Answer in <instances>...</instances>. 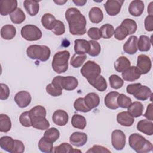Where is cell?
Wrapping results in <instances>:
<instances>
[{
    "label": "cell",
    "instance_id": "obj_1",
    "mask_svg": "<svg viewBox=\"0 0 153 153\" xmlns=\"http://www.w3.org/2000/svg\"><path fill=\"white\" fill-rule=\"evenodd\" d=\"M65 18L72 35H83L86 33V19L78 9L72 7L66 10Z\"/></svg>",
    "mask_w": 153,
    "mask_h": 153
},
{
    "label": "cell",
    "instance_id": "obj_2",
    "mask_svg": "<svg viewBox=\"0 0 153 153\" xmlns=\"http://www.w3.org/2000/svg\"><path fill=\"white\" fill-rule=\"evenodd\" d=\"M130 146L137 153H147L152 151L151 142L138 133L131 134L128 138Z\"/></svg>",
    "mask_w": 153,
    "mask_h": 153
},
{
    "label": "cell",
    "instance_id": "obj_3",
    "mask_svg": "<svg viewBox=\"0 0 153 153\" xmlns=\"http://www.w3.org/2000/svg\"><path fill=\"white\" fill-rule=\"evenodd\" d=\"M50 49L48 46L41 45H31L26 50L27 56L31 59L45 62L50 57Z\"/></svg>",
    "mask_w": 153,
    "mask_h": 153
},
{
    "label": "cell",
    "instance_id": "obj_4",
    "mask_svg": "<svg viewBox=\"0 0 153 153\" xmlns=\"http://www.w3.org/2000/svg\"><path fill=\"white\" fill-rule=\"evenodd\" d=\"M70 57V53L67 50H63L56 53L52 60V68L57 74L65 72L68 69V60Z\"/></svg>",
    "mask_w": 153,
    "mask_h": 153
},
{
    "label": "cell",
    "instance_id": "obj_5",
    "mask_svg": "<svg viewBox=\"0 0 153 153\" xmlns=\"http://www.w3.org/2000/svg\"><path fill=\"white\" fill-rule=\"evenodd\" d=\"M51 84L56 88L60 90L72 91L75 90L78 85V79L73 76H56L51 82Z\"/></svg>",
    "mask_w": 153,
    "mask_h": 153
},
{
    "label": "cell",
    "instance_id": "obj_6",
    "mask_svg": "<svg viewBox=\"0 0 153 153\" xmlns=\"http://www.w3.org/2000/svg\"><path fill=\"white\" fill-rule=\"evenodd\" d=\"M20 33L25 39L29 41L39 40L42 35L39 28L33 25H26L22 27Z\"/></svg>",
    "mask_w": 153,
    "mask_h": 153
},
{
    "label": "cell",
    "instance_id": "obj_7",
    "mask_svg": "<svg viewBox=\"0 0 153 153\" xmlns=\"http://www.w3.org/2000/svg\"><path fill=\"white\" fill-rule=\"evenodd\" d=\"M101 72L100 66L94 61L88 60L81 69V74L86 79L99 75Z\"/></svg>",
    "mask_w": 153,
    "mask_h": 153
},
{
    "label": "cell",
    "instance_id": "obj_8",
    "mask_svg": "<svg viewBox=\"0 0 153 153\" xmlns=\"http://www.w3.org/2000/svg\"><path fill=\"white\" fill-rule=\"evenodd\" d=\"M111 143L112 146L118 151L123 149L126 145V135L120 130H115L111 134Z\"/></svg>",
    "mask_w": 153,
    "mask_h": 153
},
{
    "label": "cell",
    "instance_id": "obj_9",
    "mask_svg": "<svg viewBox=\"0 0 153 153\" xmlns=\"http://www.w3.org/2000/svg\"><path fill=\"white\" fill-rule=\"evenodd\" d=\"M152 66L151 59L145 54H140L137 59V68L142 74L148 73Z\"/></svg>",
    "mask_w": 153,
    "mask_h": 153
},
{
    "label": "cell",
    "instance_id": "obj_10",
    "mask_svg": "<svg viewBox=\"0 0 153 153\" xmlns=\"http://www.w3.org/2000/svg\"><path fill=\"white\" fill-rule=\"evenodd\" d=\"M123 3V0H108L104 4V8L108 15L114 16L120 13Z\"/></svg>",
    "mask_w": 153,
    "mask_h": 153
},
{
    "label": "cell",
    "instance_id": "obj_11",
    "mask_svg": "<svg viewBox=\"0 0 153 153\" xmlns=\"http://www.w3.org/2000/svg\"><path fill=\"white\" fill-rule=\"evenodd\" d=\"M14 99L19 107L25 108L30 103L32 97L29 92L22 90L15 94Z\"/></svg>",
    "mask_w": 153,
    "mask_h": 153
},
{
    "label": "cell",
    "instance_id": "obj_12",
    "mask_svg": "<svg viewBox=\"0 0 153 153\" xmlns=\"http://www.w3.org/2000/svg\"><path fill=\"white\" fill-rule=\"evenodd\" d=\"M16 0H2L0 1V13L2 16H7L13 13L17 8Z\"/></svg>",
    "mask_w": 153,
    "mask_h": 153
},
{
    "label": "cell",
    "instance_id": "obj_13",
    "mask_svg": "<svg viewBox=\"0 0 153 153\" xmlns=\"http://www.w3.org/2000/svg\"><path fill=\"white\" fill-rule=\"evenodd\" d=\"M87 79L91 85L99 91H104L107 88L108 85L106 79L102 75L100 74Z\"/></svg>",
    "mask_w": 153,
    "mask_h": 153
},
{
    "label": "cell",
    "instance_id": "obj_14",
    "mask_svg": "<svg viewBox=\"0 0 153 153\" xmlns=\"http://www.w3.org/2000/svg\"><path fill=\"white\" fill-rule=\"evenodd\" d=\"M52 120L53 123L59 126H65L69 120V115L68 113L62 109H58L54 112Z\"/></svg>",
    "mask_w": 153,
    "mask_h": 153
},
{
    "label": "cell",
    "instance_id": "obj_15",
    "mask_svg": "<svg viewBox=\"0 0 153 153\" xmlns=\"http://www.w3.org/2000/svg\"><path fill=\"white\" fill-rule=\"evenodd\" d=\"M69 142L75 146H82L87 142V135L83 132H74L70 136Z\"/></svg>",
    "mask_w": 153,
    "mask_h": 153
},
{
    "label": "cell",
    "instance_id": "obj_16",
    "mask_svg": "<svg viewBox=\"0 0 153 153\" xmlns=\"http://www.w3.org/2000/svg\"><path fill=\"white\" fill-rule=\"evenodd\" d=\"M121 75L124 81L132 82L140 78L141 74L136 66H130L127 70L123 72Z\"/></svg>",
    "mask_w": 153,
    "mask_h": 153
},
{
    "label": "cell",
    "instance_id": "obj_17",
    "mask_svg": "<svg viewBox=\"0 0 153 153\" xmlns=\"http://www.w3.org/2000/svg\"><path fill=\"white\" fill-rule=\"evenodd\" d=\"M137 37L132 35L128 38L123 45L124 51L128 54H134L137 51Z\"/></svg>",
    "mask_w": 153,
    "mask_h": 153
},
{
    "label": "cell",
    "instance_id": "obj_18",
    "mask_svg": "<svg viewBox=\"0 0 153 153\" xmlns=\"http://www.w3.org/2000/svg\"><path fill=\"white\" fill-rule=\"evenodd\" d=\"M117 121L118 124L123 126H131L134 122V118L128 111L119 112L117 115Z\"/></svg>",
    "mask_w": 153,
    "mask_h": 153
},
{
    "label": "cell",
    "instance_id": "obj_19",
    "mask_svg": "<svg viewBox=\"0 0 153 153\" xmlns=\"http://www.w3.org/2000/svg\"><path fill=\"white\" fill-rule=\"evenodd\" d=\"M144 3L140 0L132 1L128 7L129 13L134 17L140 16L144 11Z\"/></svg>",
    "mask_w": 153,
    "mask_h": 153
},
{
    "label": "cell",
    "instance_id": "obj_20",
    "mask_svg": "<svg viewBox=\"0 0 153 153\" xmlns=\"http://www.w3.org/2000/svg\"><path fill=\"white\" fill-rule=\"evenodd\" d=\"M117 91H111L108 93L105 97L104 102L105 106L111 109H117L119 108L117 103V97L119 95Z\"/></svg>",
    "mask_w": 153,
    "mask_h": 153
},
{
    "label": "cell",
    "instance_id": "obj_21",
    "mask_svg": "<svg viewBox=\"0 0 153 153\" xmlns=\"http://www.w3.org/2000/svg\"><path fill=\"white\" fill-rule=\"evenodd\" d=\"M90 48L89 41L83 39H77L74 41V50L76 54H85Z\"/></svg>",
    "mask_w": 153,
    "mask_h": 153
},
{
    "label": "cell",
    "instance_id": "obj_22",
    "mask_svg": "<svg viewBox=\"0 0 153 153\" xmlns=\"http://www.w3.org/2000/svg\"><path fill=\"white\" fill-rule=\"evenodd\" d=\"M138 131L149 136L153 134V123L148 120H142L137 124Z\"/></svg>",
    "mask_w": 153,
    "mask_h": 153
},
{
    "label": "cell",
    "instance_id": "obj_23",
    "mask_svg": "<svg viewBox=\"0 0 153 153\" xmlns=\"http://www.w3.org/2000/svg\"><path fill=\"white\" fill-rule=\"evenodd\" d=\"M152 94V91L148 87L141 85L133 95L137 100L144 101L148 99Z\"/></svg>",
    "mask_w": 153,
    "mask_h": 153
},
{
    "label": "cell",
    "instance_id": "obj_24",
    "mask_svg": "<svg viewBox=\"0 0 153 153\" xmlns=\"http://www.w3.org/2000/svg\"><path fill=\"white\" fill-rule=\"evenodd\" d=\"M32 118V126L36 129L44 130L50 127L48 121L44 117H34Z\"/></svg>",
    "mask_w": 153,
    "mask_h": 153
},
{
    "label": "cell",
    "instance_id": "obj_25",
    "mask_svg": "<svg viewBox=\"0 0 153 153\" xmlns=\"http://www.w3.org/2000/svg\"><path fill=\"white\" fill-rule=\"evenodd\" d=\"M84 102L87 106L91 110L97 107L100 103V98L96 93H89L85 96Z\"/></svg>",
    "mask_w": 153,
    "mask_h": 153
},
{
    "label": "cell",
    "instance_id": "obj_26",
    "mask_svg": "<svg viewBox=\"0 0 153 153\" xmlns=\"http://www.w3.org/2000/svg\"><path fill=\"white\" fill-rule=\"evenodd\" d=\"M23 7L26 12L30 16H36L39 12V1L26 0L23 2Z\"/></svg>",
    "mask_w": 153,
    "mask_h": 153
},
{
    "label": "cell",
    "instance_id": "obj_27",
    "mask_svg": "<svg viewBox=\"0 0 153 153\" xmlns=\"http://www.w3.org/2000/svg\"><path fill=\"white\" fill-rule=\"evenodd\" d=\"M16 35V29L12 25H5L1 29V36L4 39L11 40Z\"/></svg>",
    "mask_w": 153,
    "mask_h": 153
},
{
    "label": "cell",
    "instance_id": "obj_28",
    "mask_svg": "<svg viewBox=\"0 0 153 153\" xmlns=\"http://www.w3.org/2000/svg\"><path fill=\"white\" fill-rule=\"evenodd\" d=\"M88 16L91 22L97 24L102 21L103 19V13L100 8L94 7L90 10Z\"/></svg>",
    "mask_w": 153,
    "mask_h": 153
},
{
    "label": "cell",
    "instance_id": "obj_29",
    "mask_svg": "<svg viewBox=\"0 0 153 153\" xmlns=\"http://www.w3.org/2000/svg\"><path fill=\"white\" fill-rule=\"evenodd\" d=\"M131 65L130 60L125 56L119 57L114 63V68L118 72H123Z\"/></svg>",
    "mask_w": 153,
    "mask_h": 153
},
{
    "label": "cell",
    "instance_id": "obj_30",
    "mask_svg": "<svg viewBox=\"0 0 153 153\" xmlns=\"http://www.w3.org/2000/svg\"><path fill=\"white\" fill-rule=\"evenodd\" d=\"M56 20L55 17L50 13H45L41 17L42 25L47 30H52Z\"/></svg>",
    "mask_w": 153,
    "mask_h": 153
},
{
    "label": "cell",
    "instance_id": "obj_31",
    "mask_svg": "<svg viewBox=\"0 0 153 153\" xmlns=\"http://www.w3.org/2000/svg\"><path fill=\"white\" fill-rule=\"evenodd\" d=\"M127 109L128 112H129L134 118H137L142 115L143 105L141 102L136 101L131 103Z\"/></svg>",
    "mask_w": 153,
    "mask_h": 153
},
{
    "label": "cell",
    "instance_id": "obj_32",
    "mask_svg": "<svg viewBox=\"0 0 153 153\" xmlns=\"http://www.w3.org/2000/svg\"><path fill=\"white\" fill-rule=\"evenodd\" d=\"M14 146V139L11 137L5 136L0 139V146L3 149L8 152L12 153Z\"/></svg>",
    "mask_w": 153,
    "mask_h": 153
},
{
    "label": "cell",
    "instance_id": "obj_33",
    "mask_svg": "<svg viewBox=\"0 0 153 153\" xmlns=\"http://www.w3.org/2000/svg\"><path fill=\"white\" fill-rule=\"evenodd\" d=\"M72 126L78 129L84 130L87 125L85 118L79 114H74L71 119Z\"/></svg>",
    "mask_w": 153,
    "mask_h": 153
},
{
    "label": "cell",
    "instance_id": "obj_34",
    "mask_svg": "<svg viewBox=\"0 0 153 153\" xmlns=\"http://www.w3.org/2000/svg\"><path fill=\"white\" fill-rule=\"evenodd\" d=\"M152 41L146 35H140L137 40V50L140 51H148L151 48Z\"/></svg>",
    "mask_w": 153,
    "mask_h": 153
},
{
    "label": "cell",
    "instance_id": "obj_35",
    "mask_svg": "<svg viewBox=\"0 0 153 153\" xmlns=\"http://www.w3.org/2000/svg\"><path fill=\"white\" fill-rule=\"evenodd\" d=\"M60 136V132L59 130H57L55 127H51L50 128H48L44 133L43 137L47 141L54 143L56 142Z\"/></svg>",
    "mask_w": 153,
    "mask_h": 153
},
{
    "label": "cell",
    "instance_id": "obj_36",
    "mask_svg": "<svg viewBox=\"0 0 153 153\" xmlns=\"http://www.w3.org/2000/svg\"><path fill=\"white\" fill-rule=\"evenodd\" d=\"M11 128V121L10 117L4 114H0V131L7 133Z\"/></svg>",
    "mask_w": 153,
    "mask_h": 153
},
{
    "label": "cell",
    "instance_id": "obj_37",
    "mask_svg": "<svg viewBox=\"0 0 153 153\" xmlns=\"http://www.w3.org/2000/svg\"><path fill=\"white\" fill-rule=\"evenodd\" d=\"M11 22L14 24H20L25 21L26 15L20 8H17L13 13L10 14Z\"/></svg>",
    "mask_w": 153,
    "mask_h": 153
},
{
    "label": "cell",
    "instance_id": "obj_38",
    "mask_svg": "<svg viewBox=\"0 0 153 153\" xmlns=\"http://www.w3.org/2000/svg\"><path fill=\"white\" fill-rule=\"evenodd\" d=\"M99 29L101 38L105 39L111 38L113 36L115 31L114 26L108 23L102 25Z\"/></svg>",
    "mask_w": 153,
    "mask_h": 153
},
{
    "label": "cell",
    "instance_id": "obj_39",
    "mask_svg": "<svg viewBox=\"0 0 153 153\" xmlns=\"http://www.w3.org/2000/svg\"><path fill=\"white\" fill-rule=\"evenodd\" d=\"M38 148L42 152L50 153L53 152V143L47 141L44 137H42L38 142Z\"/></svg>",
    "mask_w": 153,
    "mask_h": 153
},
{
    "label": "cell",
    "instance_id": "obj_40",
    "mask_svg": "<svg viewBox=\"0 0 153 153\" xmlns=\"http://www.w3.org/2000/svg\"><path fill=\"white\" fill-rule=\"evenodd\" d=\"M55 153H71V152H81V151L79 150L75 149L73 148V147L69 143L64 142L61 143L60 145L56 146L54 148V150L53 151Z\"/></svg>",
    "mask_w": 153,
    "mask_h": 153
},
{
    "label": "cell",
    "instance_id": "obj_41",
    "mask_svg": "<svg viewBox=\"0 0 153 153\" xmlns=\"http://www.w3.org/2000/svg\"><path fill=\"white\" fill-rule=\"evenodd\" d=\"M86 59V54H78L75 53L71 57L70 64L74 68H79L83 65Z\"/></svg>",
    "mask_w": 153,
    "mask_h": 153
},
{
    "label": "cell",
    "instance_id": "obj_42",
    "mask_svg": "<svg viewBox=\"0 0 153 153\" xmlns=\"http://www.w3.org/2000/svg\"><path fill=\"white\" fill-rule=\"evenodd\" d=\"M121 25L123 26L127 29V30L128 32V35H131V34L135 33L137 30V28L136 22L134 20L131 19H124L122 22Z\"/></svg>",
    "mask_w": 153,
    "mask_h": 153
},
{
    "label": "cell",
    "instance_id": "obj_43",
    "mask_svg": "<svg viewBox=\"0 0 153 153\" xmlns=\"http://www.w3.org/2000/svg\"><path fill=\"white\" fill-rule=\"evenodd\" d=\"M88 41L90 44V48L88 54L92 57L97 56L101 51L100 45L95 40H90Z\"/></svg>",
    "mask_w": 153,
    "mask_h": 153
},
{
    "label": "cell",
    "instance_id": "obj_44",
    "mask_svg": "<svg viewBox=\"0 0 153 153\" xmlns=\"http://www.w3.org/2000/svg\"><path fill=\"white\" fill-rule=\"evenodd\" d=\"M111 87L114 89H119L122 87L124 84L123 79L117 75H111L109 78Z\"/></svg>",
    "mask_w": 153,
    "mask_h": 153
},
{
    "label": "cell",
    "instance_id": "obj_45",
    "mask_svg": "<svg viewBox=\"0 0 153 153\" xmlns=\"http://www.w3.org/2000/svg\"><path fill=\"white\" fill-rule=\"evenodd\" d=\"M114 35L116 39L122 41L128 35V32L125 27L122 25H120L115 29Z\"/></svg>",
    "mask_w": 153,
    "mask_h": 153
},
{
    "label": "cell",
    "instance_id": "obj_46",
    "mask_svg": "<svg viewBox=\"0 0 153 153\" xmlns=\"http://www.w3.org/2000/svg\"><path fill=\"white\" fill-rule=\"evenodd\" d=\"M74 107L76 111L82 112H88L91 111L85 105L84 99L82 97H79L75 100L74 103Z\"/></svg>",
    "mask_w": 153,
    "mask_h": 153
},
{
    "label": "cell",
    "instance_id": "obj_47",
    "mask_svg": "<svg viewBox=\"0 0 153 153\" xmlns=\"http://www.w3.org/2000/svg\"><path fill=\"white\" fill-rule=\"evenodd\" d=\"M117 103L120 108H128L131 103V99L124 94H119L117 97Z\"/></svg>",
    "mask_w": 153,
    "mask_h": 153
},
{
    "label": "cell",
    "instance_id": "obj_48",
    "mask_svg": "<svg viewBox=\"0 0 153 153\" xmlns=\"http://www.w3.org/2000/svg\"><path fill=\"white\" fill-rule=\"evenodd\" d=\"M19 121L22 126L29 127L32 126V118L29 111H25L21 114L19 117Z\"/></svg>",
    "mask_w": 153,
    "mask_h": 153
},
{
    "label": "cell",
    "instance_id": "obj_49",
    "mask_svg": "<svg viewBox=\"0 0 153 153\" xmlns=\"http://www.w3.org/2000/svg\"><path fill=\"white\" fill-rule=\"evenodd\" d=\"M31 117H46L47 111L44 106L38 105L32 108L29 111Z\"/></svg>",
    "mask_w": 153,
    "mask_h": 153
},
{
    "label": "cell",
    "instance_id": "obj_50",
    "mask_svg": "<svg viewBox=\"0 0 153 153\" xmlns=\"http://www.w3.org/2000/svg\"><path fill=\"white\" fill-rule=\"evenodd\" d=\"M56 35H62L65 32V26L64 23L59 20H56V24L51 30Z\"/></svg>",
    "mask_w": 153,
    "mask_h": 153
},
{
    "label": "cell",
    "instance_id": "obj_51",
    "mask_svg": "<svg viewBox=\"0 0 153 153\" xmlns=\"http://www.w3.org/2000/svg\"><path fill=\"white\" fill-rule=\"evenodd\" d=\"M46 91L48 94L54 97L59 96L62 94V90L55 87L51 83L46 86Z\"/></svg>",
    "mask_w": 153,
    "mask_h": 153
},
{
    "label": "cell",
    "instance_id": "obj_52",
    "mask_svg": "<svg viewBox=\"0 0 153 153\" xmlns=\"http://www.w3.org/2000/svg\"><path fill=\"white\" fill-rule=\"evenodd\" d=\"M88 36L93 40H98L101 38L100 29L98 27H93L88 29L87 31Z\"/></svg>",
    "mask_w": 153,
    "mask_h": 153
},
{
    "label": "cell",
    "instance_id": "obj_53",
    "mask_svg": "<svg viewBox=\"0 0 153 153\" xmlns=\"http://www.w3.org/2000/svg\"><path fill=\"white\" fill-rule=\"evenodd\" d=\"M87 152L88 153H111V151L109 150L108 149H107L106 148L103 146H100V145H94L93 146V147L90 149H89Z\"/></svg>",
    "mask_w": 153,
    "mask_h": 153
},
{
    "label": "cell",
    "instance_id": "obj_54",
    "mask_svg": "<svg viewBox=\"0 0 153 153\" xmlns=\"http://www.w3.org/2000/svg\"><path fill=\"white\" fill-rule=\"evenodd\" d=\"M1 91H0V99L6 100L10 96V89L8 87L3 83L0 84Z\"/></svg>",
    "mask_w": 153,
    "mask_h": 153
},
{
    "label": "cell",
    "instance_id": "obj_55",
    "mask_svg": "<svg viewBox=\"0 0 153 153\" xmlns=\"http://www.w3.org/2000/svg\"><path fill=\"white\" fill-rule=\"evenodd\" d=\"M25 151V145L19 140L14 139V146L12 153H22Z\"/></svg>",
    "mask_w": 153,
    "mask_h": 153
},
{
    "label": "cell",
    "instance_id": "obj_56",
    "mask_svg": "<svg viewBox=\"0 0 153 153\" xmlns=\"http://www.w3.org/2000/svg\"><path fill=\"white\" fill-rule=\"evenodd\" d=\"M145 29L148 32H152L153 30V16L148 15L144 21Z\"/></svg>",
    "mask_w": 153,
    "mask_h": 153
},
{
    "label": "cell",
    "instance_id": "obj_57",
    "mask_svg": "<svg viewBox=\"0 0 153 153\" xmlns=\"http://www.w3.org/2000/svg\"><path fill=\"white\" fill-rule=\"evenodd\" d=\"M140 83H134L131 84H128L127 86L126 91L129 94H133V93L137 90V88L141 85Z\"/></svg>",
    "mask_w": 153,
    "mask_h": 153
},
{
    "label": "cell",
    "instance_id": "obj_58",
    "mask_svg": "<svg viewBox=\"0 0 153 153\" xmlns=\"http://www.w3.org/2000/svg\"><path fill=\"white\" fill-rule=\"evenodd\" d=\"M152 103H150L147 106L146 110L145 113L143 115L145 118H147V120L149 121L153 120V115H152Z\"/></svg>",
    "mask_w": 153,
    "mask_h": 153
},
{
    "label": "cell",
    "instance_id": "obj_59",
    "mask_svg": "<svg viewBox=\"0 0 153 153\" xmlns=\"http://www.w3.org/2000/svg\"><path fill=\"white\" fill-rule=\"evenodd\" d=\"M72 2L77 6H83L87 3L86 0H73Z\"/></svg>",
    "mask_w": 153,
    "mask_h": 153
},
{
    "label": "cell",
    "instance_id": "obj_60",
    "mask_svg": "<svg viewBox=\"0 0 153 153\" xmlns=\"http://www.w3.org/2000/svg\"><path fill=\"white\" fill-rule=\"evenodd\" d=\"M152 4H153V2L152 1L151 2L148 7L147 11L149 15H152Z\"/></svg>",
    "mask_w": 153,
    "mask_h": 153
},
{
    "label": "cell",
    "instance_id": "obj_61",
    "mask_svg": "<svg viewBox=\"0 0 153 153\" xmlns=\"http://www.w3.org/2000/svg\"><path fill=\"white\" fill-rule=\"evenodd\" d=\"M54 2L57 4V5H63V4H65L66 2H67V0H58V1H54Z\"/></svg>",
    "mask_w": 153,
    "mask_h": 153
}]
</instances>
